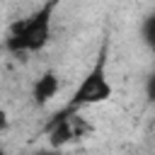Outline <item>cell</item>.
I'll use <instances>...</instances> for the list:
<instances>
[{"label": "cell", "mask_w": 155, "mask_h": 155, "mask_svg": "<svg viewBox=\"0 0 155 155\" xmlns=\"http://www.w3.org/2000/svg\"><path fill=\"white\" fill-rule=\"evenodd\" d=\"M61 0H46L39 10H34L29 17L19 19L12 24L10 36L5 41L7 51H12L15 56H24V53H36L41 51L48 39H51V24H53V10Z\"/></svg>", "instance_id": "6da1fadb"}, {"label": "cell", "mask_w": 155, "mask_h": 155, "mask_svg": "<svg viewBox=\"0 0 155 155\" xmlns=\"http://www.w3.org/2000/svg\"><path fill=\"white\" fill-rule=\"evenodd\" d=\"M109 97H111V82H109V75H107V48H102L99 58L87 70V75L82 78L78 90L73 92V99L65 107L68 109H82V107L102 104Z\"/></svg>", "instance_id": "7a4b0ae2"}, {"label": "cell", "mask_w": 155, "mask_h": 155, "mask_svg": "<svg viewBox=\"0 0 155 155\" xmlns=\"http://www.w3.org/2000/svg\"><path fill=\"white\" fill-rule=\"evenodd\" d=\"M58 90H61V80H58V75L56 73H44L36 82H34V90H31V97H34V102L36 104H46V102H51L56 94H58Z\"/></svg>", "instance_id": "3957f363"}, {"label": "cell", "mask_w": 155, "mask_h": 155, "mask_svg": "<svg viewBox=\"0 0 155 155\" xmlns=\"http://www.w3.org/2000/svg\"><path fill=\"white\" fill-rule=\"evenodd\" d=\"M140 34H143V41L155 51V12L148 15L143 19V27H140Z\"/></svg>", "instance_id": "277c9868"}, {"label": "cell", "mask_w": 155, "mask_h": 155, "mask_svg": "<svg viewBox=\"0 0 155 155\" xmlns=\"http://www.w3.org/2000/svg\"><path fill=\"white\" fill-rule=\"evenodd\" d=\"M148 97H150V102H155V73L148 78Z\"/></svg>", "instance_id": "5b68a950"}, {"label": "cell", "mask_w": 155, "mask_h": 155, "mask_svg": "<svg viewBox=\"0 0 155 155\" xmlns=\"http://www.w3.org/2000/svg\"><path fill=\"white\" fill-rule=\"evenodd\" d=\"M7 126V116H5V111H0V128H5Z\"/></svg>", "instance_id": "8992f818"}]
</instances>
